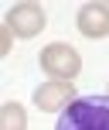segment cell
I'll list each match as a JSON object with an SVG mask.
<instances>
[{"instance_id": "cell-3", "label": "cell", "mask_w": 109, "mask_h": 130, "mask_svg": "<svg viewBox=\"0 0 109 130\" xmlns=\"http://www.w3.org/2000/svg\"><path fill=\"white\" fill-rule=\"evenodd\" d=\"M7 24H10V31L20 34V38H34V34H41V27H45V10H41L38 4H17L7 14Z\"/></svg>"}, {"instance_id": "cell-2", "label": "cell", "mask_w": 109, "mask_h": 130, "mask_svg": "<svg viewBox=\"0 0 109 130\" xmlns=\"http://www.w3.org/2000/svg\"><path fill=\"white\" fill-rule=\"evenodd\" d=\"M41 69L51 79H58V82H72V79L78 75V69H82V58L75 55L72 45L58 41V45H48L45 52H41Z\"/></svg>"}, {"instance_id": "cell-7", "label": "cell", "mask_w": 109, "mask_h": 130, "mask_svg": "<svg viewBox=\"0 0 109 130\" xmlns=\"http://www.w3.org/2000/svg\"><path fill=\"white\" fill-rule=\"evenodd\" d=\"M10 41H14V31H10V24H4V31H0V55L10 52Z\"/></svg>"}, {"instance_id": "cell-1", "label": "cell", "mask_w": 109, "mask_h": 130, "mask_svg": "<svg viewBox=\"0 0 109 130\" xmlns=\"http://www.w3.org/2000/svg\"><path fill=\"white\" fill-rule=\"evenodd\" d=\"M55 130H109V96H78L61 110Z\"/></svg>"}, {"instance_id": "cell-6", "label": "cell", "mask_w": 109, "mask_h": 130, "mask_svg": "<svg viewBox=\"0 0 109 130\" xmlns=\"http://www.w3.org/2000/svg\"><path fill=\"white\" fill-rule=\"evenodd\" d=\"M0 130H27V117L20 103H4L0 110Z\"/></svg>"}, {"instance_id": "cell-4", "label": "cell", "mask_w": 109, "mask_h": 130, "mask_svg": "<svg viewBox=\"0 0 109 130\" xmlns=\"http://www.w3.org/2000/svg\"><path fill=\"white\" fill-rule=\"evenodd\" d=\"M72 99H75L72 82H58V79H51V82H45V86L34 89V103H38V110H45V113L61 110V106L72 103Z\"/></svg>"}, {"instance_id": "cell-5", "label": "cell", "mask_w": 109, "mask_h": 130, "mask_svg": "<svg viewBox=\"0 0 109 130\" xmlns=\"http://www.w3.org/2000/svg\"><path fill=\"white\" fill-rule=\"evenodd\" d=\"M78 31L85 38H106L109 34V7L106 4H85L78 10Z\"/></svg>"}]
</instances>
